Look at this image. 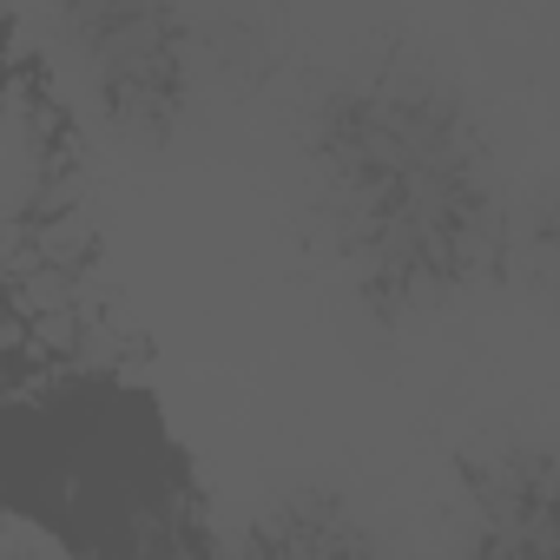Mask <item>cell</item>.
<instances>
[{
	"instance_id": "obj_3",
	"label": "cell",
	"mask_w": 560,
	"mask_h": 560,
	"mask_svg": "<svg viewBox=\"0 0 560 560\" xmlns=\"http://www.w3.org/2000/svg\"><path fill=\"white\" fill-rule=\"evenodd\" d=\"M86 244H93V218H86V211H67V218H54L47 231H34V257L54 264V270H67Z\"/></svg>"
},
{
	"instance_id": "obj_2",
	"label": "cell",
	"mask_w": 560,
	"mask_h": 560,
	"mask_svg": "<svg viewBox=\"0 0 560 560\" xmlns=\"http://www.w3.org/2000/svg\"><path fill=\"white\" fill-rule=\"evenodd\" d=\"M0 560H67L60 534L27 521V514H0Z\"/></svg>"
},
{
	"instance_id": "obj_6",
	"label": "cell",
	"mask_w": 560,
	"mask_h": 560,
	"mask_svg": "<svg viewBox=\"0 0 560 560\" xmlns=\"http://www.w3.org/2000/svg\"><path fill=\"white\" fill-rule=\"evenodd\" d=\"M14 343V317H0V350H8Z\"/></svg>"
},
{
	"instance_id": "obj_4",
	"label": "cell",
	"mask_w": 560,
	"mask_h": 560,
	"mask_svg": "<svg viewBox=\"0 0 560 560\" xmlns=\"http://www.w3.org/2000/svg\"><path fill=\"white\" fill-rule=\"evenodd\" d=\"M21 311L27 317H54V311H73V277L54 270V264H34L21 277Z\"/></svg>"
},
{
	"instance_id": "obj_7",
	"label": "cell",
	"mask_w": 560,
	"mask_h": 560,
	"mask_svg": "<svg viewBox=\"0 0 560 560\" xmlns=\"http://www.w3.org/2000/svg\"><path fill=\"white\" fill-rule=\"evenodd\" d=\"M67 560H73V553H67Z\"/></svg>"
},
{
	"instance_id": "obj_1",
	"label": "cell",
	"mask_w": 560,
	"mask_h": 560,
	"mask_svg": "<svg viewBox=\"0 0 560 560\" xmlns=\"http://www.w3.org/2000/svg\"><path fill=\"white\" fill-rule=\"evenodd\" d=\"M47 191V126L27 86H8L0 100V224H27V211Z\"/></svg>"
},
{
	"instance_id": "obj_5",
	"label": "cell",
	"mask_w": 560,
	"mask_h": 560,
	"mask_svg": "<svg viewBox=\"0 0 560 560\" xmlns=\"http://www.w3.org/2000/svg\"><path fill=\"white\" fill-rule=\"evenodd\" d=\"M34 337L47 350H73L80 343V324H73V311H54V317H34Z\"/></svg>"
}]
</instances>
